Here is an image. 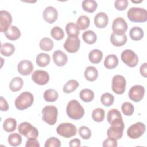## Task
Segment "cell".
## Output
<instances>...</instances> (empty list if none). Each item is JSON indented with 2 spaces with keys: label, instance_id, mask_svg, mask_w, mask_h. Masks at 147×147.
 I'll return each instance as SVG.
<instances>
[{
  "label": "cell",
  "instance_id": "cell-1",
  "mask_svg": "<svg viewBox=\"0 0 147 147\" xmlns=\"http://www.w3.org/2000/svg\"><path fill=\"white\" fill-rule=\"evenodd\" d=\"M66 112L68 116L74 120L81 119L84 114V110L80 103L76 100H70L67 106Z\"/></svg>",
  "mask_w": 147,
  "mask_h": 147
},
{
  "label": "cell",
  "instance_id": "cell-2",
  "mask_svg": "<svg viewBox=\"0 0 147 147\" xmlns=\"http://www.w3.org/2000/svg\"><path fill=\"white\" fill-rule=\"evenodd\" d=\"M34 100L32 94L29 92L25 91L20 94L15 99V106L20 110H24L30 107Z\"/></svg>",
  "mask_w": 147,
  "mask_h": 147
},
{
  "label": "cell",
  "instance_id": "cell-3",
  "mask_svg": "<svg viewBox=\"0 0 147 147\" xmlns=\"http://www.w3.org/2000/svg\"><path fill=\"white\" fill-rule=\"evenodd\" d=\"M42 119L49 125H53L56 123L58 115V110L53 105L45 106L42 110Z\"/></svg>",
  "mask_w": 147,
  "mask_h": 147
},
{
  "label": "cell",
  "instance_id": "cell-4",
  "mask_svg": "<svg viewBox=\"0 0 147 147\" xmlns=\"http://www.w3.org/2000/svg\"><path fill=\"white\" fill-rule=\"evenodd\" d=\"M127 16L129 20L134 22H144L147 20V11L144 8L131 7L128 10Z\"/></svg>",
  "mask_w": 147,
  "mask_h": 147
},
{
  "label": "cell",
  "instance_id": "cell-5",
  "mask_svg": "<svg viewBox=\"0 0 147 147\" xmlns=\"http://www.w3.org/2000/svg\"><path fill=\"white\" fill-rule=\"evenodd\" d=\"M18 131L27 138H37L38 136V131L37 128L27 122L21 123L18 126Z\"/></svg>",
  "mask_w": 147,
  "mask_h": 147
},
{
  "label": "cell",
  "instance_id": "cell-6",
  "mask_svg": "<svg viewBox=\"0 0 147 147\" xmlns=\"http://www.w3.org/2000/svg\"><path fill=\"white\" fill-rule=\"evenodd\" d=\"M56 131L59 135L64 138H70L76 135L77 129L74 124L65 122L60 123L57 127Z\"/></svg>",
  "mask_w": 147,
  "mask_h": 147
},
{
  "label": "cell",
  "instance_id": "cell-7",
  "mask_svg": "<svg viewBox=\"0 0 147 147\" xmlns=\"http://www.w3.org/2000/svg\"><path fill=\"white\" fill-rule=\"evenodd\" d=\"M126 81L124 76L121 75H116L113 76L111 83L112 90L117 94L121 95L126 90Z\"/></svg>",
  "mask_w": 147,
  "mask_h": 147
},
{
  "label": "cell",
  "instance_id": "cell-8",
  "mask_svg": "<svg viewBox=\"0 0 147 147\" xmlns=\"http://www.w3.org/2000/svg\"><path fill=\"white\" fill-rule=\"evenodd\" d=\"M122 61L130 67H136L138 62L137 54L131 49H125L121 53Z\"/></svg>",
  "mask_w": 147,
  "mask_h": 147
},
{
  "label": "cell",
  "instance_id": "cell-9",
  "mask_svg": "<svg viewBox=\"0 0 147 147\" xmlns=\"http://www.w3.org/2000/svg\"><path fill=\"white\" fill-rule=\"evenodd\" d=\"M144 123L138 122L131 125L127 130V136L132 139H137L144 134L145 131Z\"/></svg>",
  "mask_w": 147,
  "mask_h": 147
},
{
  "label": "cell",
  "instance_id": "cell-10",
  "mask_svg": "<svg viewBox=\"0 0 147 147\" xmlns=\"http://www.w3.org/2000/svg\"><path fill=\"white\" fill-rule=\"evenodd\" d=\"M124 127L123 122L112 125L107 130L108 137L113 138L116 140L121 138L123 136Z\"/></svg>",
  "mask_w": 147,
  "mask_h": 147
},
{
  "label": "cell",
  "instance_id": "cell-11",
  "mask_svg": "<svg viewBox=\"0 0 147 147\" xmlns=\"http://www.w3.org/2000/svg\"><path fill=\"white\" fill-rule=\"evenodd\" d=\"M127 29V24L124 18L117 17L115 18L112 24L113 33L116 35H123L125 34Z\"/></svg>",
  "mask_w": 147,
  "mask_h": 147
},
{
  "label": "cell",
  "instance_id": "cell-12",
  "mask_svg": "<svg viewBox=\"0 0 147 147\" xmlns=\"http://www.w3.org/2000/svg\"><path fill=\"white\" fill-rule=\"evenodd\" d=\"M145 94V88L141 85H134L129 91V98L134 102H138L142 99Z\"/></svg>",
  "mask_w": 147,
  "mask_h": 147
},
{
  "label": "cell",
  "instance_id": "cell-13",
  "mask_svg": "<svg viewBox=\"0 0 147 147\" xmlns=\"http://www.w3.org/2000/svg\"><path fill=\"white\" fill-rule=\"evenodd\" d=\"M80 44L78 37H68L64 44V48L69 53H75L79 50Z\"/></svg>",
  "mask_w": 147,
  "mask_h": 147
},
{
  "label": "cell",
  "instance_id": "cell-14",
  "mask_svg": "<svg viewBox=\"0 0 147 147\" xmlns=\"http://www.w3.org/2000/svg\"><path fill=\"white\" fill-rule=\"evenodd\" d=\"M12 22V17L6 10L0 11V32L5 33L10 27Z\"/></svg>",
  "mask_w": 147,
  "mask_h": 147
},
{
  "label": "cell",
  "instance_id": "cell-15",
  "mask_svg": "<svg viewBox=\"0 0 147 147\" xmlns=\"http://www.w3.org/2000/svg\"><path fill=\"white\" fill-rule=\"evenodd\" d=\"M32 80L38 85H45L49 80L48 73L43 70H36L32 75Z\"/></svg>",
  "mask_w": 147,
  "mask_h": 147
},
{
  "label": "cell",
  "instance_id": "cell-16",
  "mask_svg": "<svg viewBox=\"0 0 147 147\" xmlns=\"http://www.w3.org/2000/svg\"><path fill=\"white\" fill-rule=\"evenodd\" d=\"M43 18L49 24H53L55 22L58 17V12L55 7L52 6H48L46 7L43 11Z\"/></svg>",
  "mask_w": 147,
  "mask_h": 147
},
{
  "label": "cell",
  "instance_id": "cell-17",
  "mask_svg": "<svg viewBox=\"0 0 147 147\" xmlns=\"http://www.w3.org/2000/svg\"><path fill=\"white\" fill-rule=\"evenodd\" d=\"M33 69L32 63L28 60H23L20 61L17 65V71L22 75H30Z\"/></svg>",
  "mask_w": 147,
  "mask_h": 147
},
{
  "label": "cell",
  "instance_id": "cell-18",
  "mask_svg": "<svg viewBox=\"0 0 147 147\" xmlns=\"http://www.w3.org/2000/svg\"><path fill=\"white\" fill-rule=\"evenodd\" d=\"M107 120L111 125L123 122L120 111L116 109H112L108 111Z\"/></svg>",
  "mask_w": 147,
  "mask_h": 147
},
{
  "label": "cell",
  "instance_id": "cell-19",
  "mask_svg": "<svg viewBox=\"0 0 147 147\" xmlns=\"http://www.w3.org/2000/svg\"><path fill=\"white\" fill-rule=\"evenodd\" d=\"M53 62L59 67L65 65L68 61L67 55L61 50L55 51L52 55Z\"/></svg>",
  "mask_w": 147,
  "mask_h": 147
},
{
  "label": "cell",
  "instance_id": "cell-20",
  "mask_svg": "<svg viewBox=\"0 0 147 147\" xmlns=\"http://www.w3.org/2000/svg\"><path fill=\"white\" fill-rule=\"evenodd\" d=\"M109 22L107 15L104 12H99L96 14L94 17L95 25L98 28H104Z\"/></svg>",
  "mask_w": 147,
  "mask_h": 147
},
{
  "label": "cell",
  "instance_id": "cell-21",
  "mask_svg": "<svg viewBox=\"0 0 147 147\" xmlns=\"http://www.w3.org/2000/svg\"><path fill=\"white\" fill-rule=\"evenodd\" d=\"M6 38L10 40L14 41L18 39L21 36L20 29L16 26H10L6 32H5Z\"/></svg>",
  "mask_w": 147,
  "mask_h": 147
},
{
  "label": "cell",
  "instance_id": "cell-22",
  "mask_svg": "<svg viewBox=\"0 0 147 147\" xmlns=\"http://www.w3.org/2000/svg\"><path fill=\"white\" fill-rule=\"evenodd\" d=\"M118 64V59L114 54L107 55L104 60V66L109 69L115 68Z\"/></svg>",
  "mask_w": 147,
  "mask_h": 147
},
{
  "label": "cell",
  "instance_id": "cell-23",
  "mask_svg": "<svg viewBox=\"0 0 147 147\" xmlns=\"http://www.w3.org/2000/svg\"><path fill=\"white\" fill-rule=\"evenodd\" d=\"M127 36L125 34L123 35H116L113 33L110 36V41L113 45L116 47H121L127 42Z\"/></svg>",
  "mask_w": 147,
  "mask_h": 147
},
{
  "label": "cell",
  "instance_id": "cell-24",
  "mask_svg": "<svg viewBox=\"0 0 147 147\" xmlns=\"http://www.w3.org/2000/svg\"><path fill=\"white\" fill-rule=\"evenodd\" d=\"M84 74L86 79L90 82L95 81L98 77V70L93 66L87 67L86 68Z\"/></svg>",
  "mask_w": 147,
  "mask_h": 147
},
{
  "label": "cell",
  "instance_id": "cell-25",
  "mask_svg": "<svg viewBox=\"0 0 147 147\" xmlns=\"http://www.w3.org/2000/svg\"><path fill=\"white\" fill-rule=\"evenodd\" d=\"M88 59L91 63L93 64L99 63L103 59V53L98 49L91 51L88 54Z\"/></svg>",
  "mask_w": 147,
  "mask_h": 147
},
{
  "label": "cell",
  "instance_id": "cell-26",
  "mask_svg": "<svg viewBox=\"0 0 147 147\" xmlns=\"http://www.w3.org/2000/svg\"><path fill=\"white\" fill-rule=\"evenodd\" d=\"M51 61L50 56L48 54L45 53H40L36 57V63L41 67H45L47 66Z\"/></svg>",
  "mask_w": 147,
  "mask_h": 147
},
{
  "label": "cell",
  "instance_id": "cell-27",
  "mask_svg": "<svg viewBox=\"0 0 147 147\" xmlns=\"http://www.w3.org/2000/svg\"><path fill=\"white\" fill-rule=\"evenodd\" d=\"M98 6L96 2L94 0H84L82 3L83 9L88 13L94 12Z\"/></svg>",
  "mask_w": 147,
  "mask_h": 147
},
{
  "label": "cell",
  "instance_id": "cell-28",
  "mask_svg": "<svg viewBox=\"0 0 147 147\" xmlns=\"http://www.w3.org/2000/svg\"><path fill=\"white\" fill-rule=\"evenodd\" d=\"M79 96L82 100L84 102H90L94 98V92L88 88H84L80 91Z\"/></svg>",
  "mask_w": 147,
  "mask_h": 147
},
{
  "label": "cell",
  "instance_id": "cell-29",
  "mask_svg": "<svg viewBox=\"0 0 147 147\" xmlns=\"http://www.w3.org/2000/svg\"><path fill=\"white\" fill-rule=\"evenodd\" d=\"M65 30L68 37H78L80 32L76 24L74 22H69L66 25Z\"/></svg>",
  "mask_w": 147,
  "mask_h": 147
},
{
  "label": "cell",
  "instance_id": "cell-30",
  "mask_svg": "<svg viewBox=\"0 0 147 147\" xmlns=\"http://www.w3.org/2000/svg\"><path fill=\"white\" fill-rule=\"evenodd\" d=\"M143 30L138 26H134L130 30V37L134 41L141 40L144 37Z\"/></svg>",
  "mask_w": 147,
  "mask_h": 147
},
{
  "label": "cell",
  "instance_id": "cell-31",
  "mask_svg": "<svg viewBox=\"0 0 147 147\" xmlns=\"http://www.w3.org/2000/svg\"><path fill=\"white\" fill-rule=\"evenodd\" d=\"M24 84L23 80L20 77H15L13 78L9 84V87L11 91L13 92H16L18 91H20Z\"/></svg>",
  "mask_w": 147,
  "mask_h": 147
},
{
  "label": "cell",
  "instance_id": "cell-32",
  "mask_svg": "<svg viewBox=\"0 0 147 147\" xmlns=\"http://www.w3.org/2000/svg\"><path fill=\"white\" fill-rule=\"evenodd\" d=\"M15 51V47L11 43H4L1 45V53L4 56H10Z\"/></svg>",
  "mask_w": 147,
  "mask_h": 147
},
{
  "label": "cell",
  "instance_id": "cell-33",
  "mask_svg": "<svg viewBox=\"0 0 147 147\" xmlns=\"http://www.w3.org/2000/svg\"><path fill=\"white\" fill-rule=\"evenodd\" d=\"M44 99L47 102H53L56 101L59 96L58 92L54 89H48L44 92Z\"/></svg>",
  "mask_w": 147,
  "mask_h": 147
},
{
  "label": "cell",
  "instance_id": "cell-34",
  "mask_svg": "<svg viewBox=\"0 0 147 147\" xmlns=\"http://www.w3.org/2000/svg\"><path fill=\"white\" fill-rule=\"evenodd\" d=\"M17 121L13 118H6L3 123V129L6 132H12L16 130Z\"/></svg>",
  "mask_w": 147,
  "mask_h": 147
},
{
  "label": "cell",
  "instance_id": "cell-35",
  "mask_svg": "<svg viewBox=\"0 0 147 147\" xmlns=\"http://www.w3.org/2000/svg\"><path fill=\"white\" fill-rule=\"evenodd\" d=\"M82 38L86 43L88 44H93L96 41L97 36L95 32L89 30L85 31L83 33Z\"/></svg>",
  "mask_w": 147,
  "mask_h": 147
},
{
  "label": "cell",
  "instance_id": "cell-36",
  "mask_svg": "<svg viewBox=\"0 0 147 147\" xmlns=\"http://www.w3.org/2000/svg\"><path fill=\"white\" fill-rule=\"evenodd\" d=\"M79 83L78 81L74 79L68 80L63 86V90L66 94H69L74 92L79 87Z\"/></svg>",
  "mask_w": 147,
  "mask_h": 147
},
{
  "label": "cell",
  "instance_id": "cell-37",
  "mask_svg": "<svg viewBox=\"0 0 147 147\" xmlns=\"http://www.w3.org/2000/svg\"><path fill=\"white\" fill-rule=\"evenodd\" d=\"M90 21L89 18L84 15L80 16L76 21V25L79 30H85L90 26Z\"/></svg>",
  "mask_w": 147,
  "mask_h": 147
},
{
  "label": "cell",
  "instance_id": "cell-38",
  "mask_svg": "<svg viewBox=\"0 0 147 147\" xmlns=\"http://www.w3.org/2000/svg\"><path fill=\"white\" fill-rule=\"evenodd\" d=\"M53 45L54 44L53 41L48 37H44L42 38L39 44L40 48L44 51H51L53 48Z\"/></svg>",
  "mask_w": 147,
  "mask_h": 147
},
{
  "label": "cell",
  "instance_id": "cell-39",
  "mask_svg": "<svg viewBox=\"0 0 147 147\" xmlns=\"http://www.w3.org/2000/svg\"><path fill=\"white\" fill-rule=\"evenodd\" d=\"M8 142L11 146H17L21 144L22 137L18 133H11L8 137Z\"/></svg>",
  "mask_w": 147,
  "mask_h": 147
},
{
  "label": "cell",
  "instance_id": "cell-40",
  "mask_svg": "<svg viewBox=\"0 0 147 147\" xmlns=\"http://www.w3.org/2000/svg\"><path fill=\"white\" fill-rule=\"evenodd\" d=\"M92 118L93 120L97 122H100L105 118V111L102 108H96L92 113Z\"/></svg>",
  "mask_w": 147,
  "mask_h": 147
},
{
  "label": "cell",
  "instance_id": "cell-41",
  "mask_svg": "<svg viewBox=\"0 0 147 147\" xmlns=\"http://www.w3.org/2000/svg\"><path fill=\"white\" fill-rule=\"evenodd\" d=\"M51 35L54 39L61 40L64 37V32L59 26H55L51 30Z\"/></svg>",
  "mask_w": 147,
  "mask_h": 147
},
{
  "label": "cell",
  "instance_id": "cell-42",
  "mask_svg": "<svg viewBox=\"0 0 147 147\" xmlns=\"http://www.w3.org/2000/svg\"><path fill=\"white\" fill-rule=\"evenodd\" d=\"M114 96L108 92L104 93L102 94L100 98L101 103L105 106L109 107L112 105L114 103Z\"/></svg>",
  "mask_w": 147,
  "mask_h": 147
},
{
  "label": "cell",
  "instance_id": "cell-43",
  "mask_svg": "<svg viewBox=\"0 0 147 147\" xmlns=\"http://www.w3.org/2000/svg\"><path fill=\"white\" fill-rule=\"evenodd\" d=\"M121 109L124 115L126 116H130L133 114L134 108L131 103L126 102L122 105Z\"/></svg>",
  "mask_w": 147,
  "mask_h": 147
},
{
  "label": "cell",
  "instance_id": "cell-44",
  "mask_svg": "<svg viewBox=\"0 0 147 147\" xmlns=\"http://www.w3.org/2000/svg\"><path fill=\"white\" fill-rule=\"evenodd\" d=\"M61 146L60 141L55 137H51L48 138L45 142L44 146L45 147H60Z\"/></svg>",
  "mask_w": 147,
  "mask_h": 147
},
{
  "label": "cell",
  "instance_id": "cell-45",
  "mask_svg": "<svg viewBox=\"0 0 147 147\" xmlns=\"http://www.w3.org/2000/svg\"><path fill=\"white\" fill-rule=\"evenodd\" d=\"M79 133L80 136L84 140H88L91 136V131L90 129L85 126H82L79 129Z\"/></svg>",
  "mask_w": 147,
  "mask_h": 147
},
{
  "label": "cell",
  "instance_id": "cell-46",
  "mask_svg": "<svg viewBox=\"0 0 147 147\" xmlns=\"http://www.w3.org/2000/svg\"><path fill=\"white\" fill-rule=\"evenodd\" d=\"M128 6L127 0H116L114 2V6L117 10L122 11L125 10Z\"/></svg>",
  "mask_w": 147,
  "mask_h": 147
},
{
  "label": "cell",
  "instance_id": "cell-47",
  "mask_svg": "<svg viewBox=\"0 0 147 147\" xmlns=\"http://www.w3.org/2000/svg\"><path fill=\"white\" fill-rule=\"evenodd\" d=\"M117 145H118V144H117V140L110 137H108L103 142V147H107V146L117 147Z\"/></svg>",
  "mask_w": 147,
  "mask_h": 147
},
{
  "label": "cell",
  "instance_id": "cell-48",
  "mask_svg": "<svg viewBox=\"0 0 147 147\" xmlns=\"http://www.w3.org/2000/svg\"><path fill=\"white\" fill-rule=\"evenodd\" d=\"M26 147H39L40 144L36 138H28L25 144Z\"/></svg>",
  "mask_w": 147,
  "mask_h": 147
},
{
  "label": "cell",
  "instance_id": "cell-49",
  "mask_svg": "<svg viewBox=\"0 0 147 147\" xmlns=\"http://www.w3.org/2000/svg\"><path fill=\"white\" fill-rule=\"evenodd\" d=\"M0 109L2 111H6L9 109L8 103L2 96L0 97Z\"/></svg>",
  "mask_w": 147,
  "mask_h": 147
},
{
  "label": "cell",
  "instance_id": "cell-50",
  "mask_svg": "<svg viewBox=\"0 0 147 147\" xmlns=\"http://www.w3.org/2000/svg\"><path fill=\"white\" fill-rule=\"evenodd\" d=\"M146 65L147 63H145L144 64H142L140 68V74L142 76H143L144 77L146 78V75H147V67H146Z\"/></svg>",
  "mask_w": 147,
  "mask_h": 147
},
{
  "label": "cell",
  "instance_id": "cell-51",
  "mask_svg": "<svg viewBox=\"0 0 147 147\" xmlns=\"http://www.w3.org/2000/svg\"><path fill=\"white\" fill-rule=\"evenodd\" d=\"M81 145L80 140L78 138H74L70 141L69 142V146L74 147V146H80Z\"/></svg>",
  "mask_w": 147,
  "mask_h": 147
}]
</instances>
